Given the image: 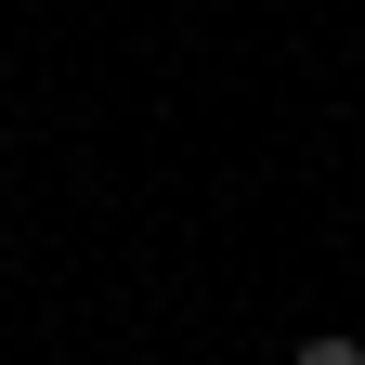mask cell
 Returning <instances> with one entry per match:
<instances>
[{"label": "cell", "instance_id": "cell-1", "mask_svg": "<svg viewBox=\"0 0 365 365\" xmlns=\"http://www.w3.org/2000/svg\"><path fill=\"white\" fill-rule=\"evenodd\" d=\"M287 365H365V339H352V327H313V339H300Z\"/></svg>", "mask_w": 365, "mask_h": 365}]
</instances>
